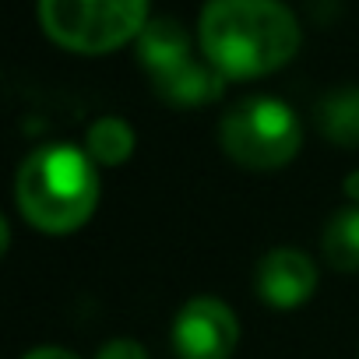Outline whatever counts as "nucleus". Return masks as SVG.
Listing matches in <instances>:
<instances>
[{
  "label": "nucleus",
  "mask_w": 359,
  "mask_h": 359,
  "mask_svg": "<svg viewBox=\"0 0 359 359\" xmlns=\"http://www.w3.org/2000/svg\"><path fill=\"white\" fill-rule=\"evenodd\" d=\"M299 39V22L282 0H208L198 22L201 57L226 81L264 78L285 67Z\"/></svg>",
  "instance_id": "obj_1"
},
{
  "label": "nucleus",
  "mask_w": 359,
  "mask_h": 359,
  "mask_svg": "<svg viewBox=\"0 0 359 359\" xmlns=\"http://www.w3.org/2000/svg\"><path fill=\"white\" fill-rule=\"evenodd\" d=\"M15 198L32 229L50 236L74 233L99 205L95 162L74 144H43L25 155L15 180Z\"/></svg>",
  "instance_id": "obj_2"
},
{
  "label": "nucleus",
  "mask_w": 359,
  "mask_h": 359,
  "mask_svg": "<svg viewBox=\"0 0 359 359\" xmlns=\"http://www.w3.org/2000/svg\"><path fill=\"white\" fill-rule=\"evenodd\" d=\"M219 144L240 169L271 172L299 155L303 123L282 99L250 95L226 109L219 123Z\"/></svg>",
  "instance_id": "obj_3"
},
{
  "label": "nucleus",
  "mask_w": 359,
  "mask_h": 359,
  "mask_svg": "<svg viewBox=\"0 0 359 359\" xmlns=\"http://www.w3.org/2000/svg\"><path fill=\"white\" fill-rule=\"evenodd\" d=\"M43 32L85 57L127 46L148 25V0H39Z\"/></svg>",
  "instance_id": "obj_4"
},
{
  "label": "nucleus",
  "mask_w": 359,
  "mask_h": 359,
  "mask_svg": "<svg viewBox=\"0 0 359 359\" xmlns=\"http://www.w3.org/2000/svg\"><path fill=\"white\" fill-rule=\"evenodd\" d=\"M236 341L240 320L215 296H194L172 317V348L180 359H229Z\"/></svg>",
  "instance_id": "obj_5"
},
{
  "label": "nucleus",
  "mask_w": 359,
  "mask_h": 359,
  "mask_svg": "<svg viewBox=\"0 0 359 359\" xmlns=\"http://www.w3.org/2000/svg\"><path fill=\"white\" fill-rule=\"evenodd\" d=\"M254 289L271 310H296L317 289V264L299 247H271L254 268Z\"/></svg>",
  "instance_id": "obj_6"
},
{
  "label": "nucleus",
  "mask_w": 359,
  "mask_h": 359,
  "mask_svg": "<svg viewBox=\"0 0 359 359\" xmlns=\"http://www.w3.org/2000/svg\"><path fill=\"white\" fill-rule=\"evenodd\" d=\"M155 95L169 106H180V109H191V106H208L222 95L226 88V74L215 71L205 57H191L187 64H180L176 71L162 74L151 81Z\"/></svg>",
  "instance_id": "obj_7"
},
{
  "label": "nucleus",
  "mask_w": 359,
  "mask_h": 359,
  "mask_svg": "<svg viewBox=\"0 0 359 359\" xmlns=\"http://www.w3.org/2000/svg\"><path fill=\"white\" fill-rule=\"evenodd\" d=\"M134 43H137V64L148 71L151 81L176 71L180 64H187L194 57L187 29L172 18H151Z\"/></svg>",
  "instance_id": "obj_8"
},
{
  "label": "nucleus",
  "mask_w": 359,
  "mask_h": 359,
  "mask_svg": "<svg viewBox=\"0 0 359 359\" xmlns=\"http://www.w3.org/2000/svg\"><path fill=\"white\" fill-rule=\"evenodd\" d=\"M313 123L320 137L338 148H359V85H341L320 95L313 109Z\"/></svg>",
  "instance_id": "obj_9"
},
{
  "label": "nucleus",
  "mask_w": 359,
  "mask_h": 359,
  "mask_svg": "<svg viewBox=\"0 0 359 359\" xmlns=\"http://www.w3.org/2000/svg\"><path fill=\"white\" fill-rule=\"evenodd\" d=\"M320 250L334 271H345V275L359 271V205H348L327 219L320 233Z\"/></svg>",
  "instance_id": "obj_10"
},
{
  "label": "nucleus",
  "mask_w": 359,
  "mask_h": 359,
  "mask_svg": "<svg viewBox=\"0 0 359 359\" xmlns=\"http://www.w3.org/2000/svg\"><path fill=\"white\" fill-rule=\"evenodd\" d=\"M85 151L95 165H123L134 155V127L123 116H99L85 134Z\"/></svg>",
  "instance_id": "obj_11"
},
{
  "label": "nucleus",
  "mask_w": 359,
  "mask_h": 359,
  "mask_svg": "<svg viewBox=\"0 0 359 359\" xmlns=\"http://www.w3.org/2000/svg\"><path fill=\"white\" fill-rule=\"evenodd\" d=\"M95 359H148V352H144V345L134 341V338H109V341L99 348Z\"/></svg>",
  "instance_id": "obj_12"
},
{
  "label": "nucleus",
  "mask_w": 359,
  "mask_h": 359,
  "mask_svg": "<svg viewBox=\"0 0 359 359\" xmlns=\"http://www.w3.org/2000/svg\"><path fill=\"white\" fill-rule=\"evenodd\" d=\"M22 359H81V355H74L71 348H57V345H43V348H32V352H25Z\"/></svg>",
  "instance_id": "obj_13"
},
{
  "label": "nucleus",
  "mask_w": 359,
  "mask_h": 359,
  "mask_svg": "<svg viewBox=\"0 0 359 359\" xmlns=\"http://www.w3.org/2000/svg\"><path fill=\"white\" fill-rule=\"evenodd\" d=\"M345 194H348L352 205H359V172H352V176L345 180Z\"/></svg>",
  "instance_id": "obj_14"
}]
</instances>
